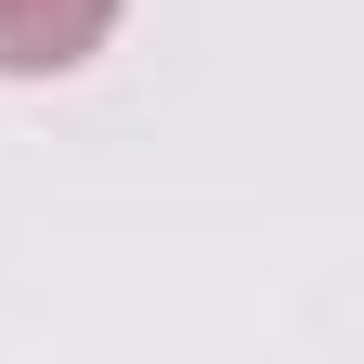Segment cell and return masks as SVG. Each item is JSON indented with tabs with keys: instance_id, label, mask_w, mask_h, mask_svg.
I'll list each match as a JSON object with an SVG mask.
<instances>
[{
	"instance_id": "obj_1",
	"label": "cell",
	"mask_w": 364,
	"mask_h": 364,
	"mask_svg": "<svg viewBox=\"0 0 364 364\" xmlns=\"http://www.w3.org/2000/svg\"><path fill=\"white\" fill-rule=\"evenodd\" d=\"M130 0H0V78H78Z\"/></svg>"
}]
</instances>
